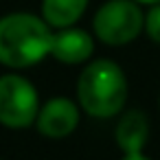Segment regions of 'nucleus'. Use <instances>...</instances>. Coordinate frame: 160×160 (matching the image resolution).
Wrapping results in <instances>:
<instances>
[{
    "label": "nucleus",
    "mask_w": 160,
    "mask_h": 160,
    "mask_svg": "<svg viewBox=\"0 0 160 160\" xmlns=\"http://www.w3.org/2000/svg\"><path fill=\"white\" fill-rule=\"evenodd\" d=\"M53 33L46 20L29 13H11L0 18V64L9 68H27L51 53Z\"/></svg>",
    "instance_id": "obj_1"
},
{
    "label": "nucleus",
    "mask_w": 160,
    "mask_h": 160,
    "mask_svg": "<svg viewBox=\"0 0 160 160\" xmlns=\"http://www.w3.org/2000/svg\"><path fill=\"white\" fill-rule=\"evenodd\" d=\"M77 97L90 116L108 118L123 110L127 99V81L123 70L110 59H97L79 77Z\"/></svg>",
    "instance_id": "obj_2"
},
{
    "label": "nucleus",
    "mask_w": 160,
    "mask_h": 160,
    "mask_svg": "<svg viewBox=\"0 0 160 160\" xmlns=\"http://www.w3.org/2000/svg\"><path fill=\"white\" fill-rule=\"evenodd\" d=\"M145 16L136 0H110L94 16V33L110 46H121L138 38Z\"/></svg>",
    "instance_id": "obj_3"
},
{
    "label": "nucleus",
    "mask_w": 160,
    "mask_h": 160,
    "mask_svg": "<svg viewBox=\"0 0 160 160\" xmlns=\"http://www.w3.org/2000/svg\"><path fill=\"white\" fill-rule=\"evenodd\" d=\"M38 92L31 81L18 75L0 77V123L22 129L38 118Z\"/></svg>",
    "instance_id": "obj_4"
},
{
    "label": "nucleus",
    "mask_w": 160,
    "mask_h": 160,
    "mask_svg": "<svg viewBox=\"0 0 160 160\" xmlns=\"http://www.w3.org/2000/svg\"><path fill=\"white\" fill-rule=\"evenodd\" d=\"M79 123V110L70 99H51L38 112V129L48 138H64L75 132Z\"/></svg>",
    "instance_id": "obj_5"
},
{
    "label": "nucleus",
    "mask_w": 160,
    "mask_h": 160,
    "mask_svg": "<svg viewBox=\"0 0 160 160\" xmlns=\"http://www.w3.org/2000/svg\"><path fill=\"white\" fill-rule=\"evenodd\" d=\"M92 51H94V42L81 29H66L53 35V42H51L53 57L64 64H81L92 55Z\"/></svg>",
    "instance_id": "obj_6"
},
{
    "label": "nucleus",
    "mask_w": 160,
    "mask_h": 160,
    "mask_svg": "<svg viewBox=\"0 0 160 160\" xmlns=\"http://www.w3.org/2000/svg\"><path fill=\"white\" fill-rule=\"evenodd\" d=\"M147 138H149V125H147L145 114L132 110V112H127V114L118 121V127H116V142H118V147L123 149V153L140 151L142 145L147 142Z\"/></svg>",
    "instance_id": "obj_7"
},
{
    "label": "nucleus",
    "mask_w": 160,
    "mask_h": 160,
    "mask_svg": "<svg viewBox=\"0 0 160 160\" xmlns=\"http://www.w3.org/2000/svg\"><path fill=\"white\" fill-rule=\"evenodd\" d=\"M88 0H42V16L51 27L64 29L81 18Z\"/></svg>",
    "instance_id": "obj_8"
},
{
    "label": "nucleus",
    "mask_w": 160,
    "mask_h": 160,
    "mask_svg": "<svg viewBox=\"0 0 160 160\" xmlns=\"http://www.w3.org/2000/svg\"><path fill=\"white\" fill-rule=\"evenodd\" d=\"M145 29H147V35L160 44V2L151 5V9L147 11L145 16Z\"/></svg>",
    "instance_id": "obj_9"
},
{
    "label": "nucleus",
    "mask_w": 160,
    "mask_h": 160,
    "mask_svg": "<svg viewBox=\"0 0 160 160\" xmlns=\"http://www.w3.org/2000/svg\"><path fill=\"white\" fill-rule=\"evenodd\" d=\"M123 160H151V158L142 156V151H134V153H125Z\"/></svg>",
    "instance_id": "obj_10"
},
{
    "label": "nucleus",
    "mask_w": 160,
    "mask_h": 160,
    "mask_svg": "<svg viewBox=\"0 0 160 160\" xmlns=\"http://www.w3.org/2000/svg\"><path fill=\"white\" fill-rule=\"evenodd\" d=\"M136 2H142V5H156V2H160V0H136Z\"/></svg>",
    "instance_id": "obj_11"
}]
</instances>
